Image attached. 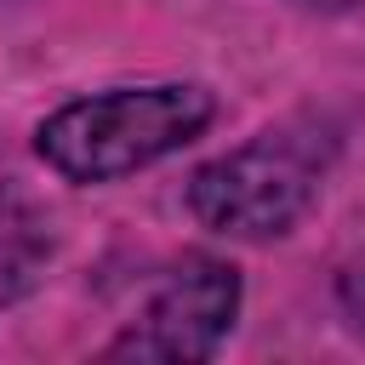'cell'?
<instances>
[{"instance_id":"6da1fadb","label":"cell","mask_w":365,"mask_h":365,"mask_svg":"<svg viewBox=\"0 0 365 365\" xmlns=\"http://www.w3.org/2000/svg\"><path fill=\"white\" fill-rule=\"evenodd\" d=\"M205 125H211V97L200 86H182V80L125 86V91H103L57 108L34 131V148L68 182H114L194 143Z\"/></svg>"},{"instance_id":"7a4b0ae2","label":"cell","mask_w":365,"mask_h":365,"mask_svg":"<svg viewBox=\"0 0 365 365\" xmlns=\"http://www.w3.org/2000/svg\"><path fill=\"white\" fill-rule=\"evenodd\" d=\"M319 171H325L319 131L279 125V131H262L245 148L200 165L194 182H188V211L211 234L268 240V234H285L308 211V200L319 188Z\"/></svg>"},{"instance_id":"3957f363","label":"cell","mask_w":365,"mask_h":365,"mask_svg":"<svg viewBox=\"0 0 365 365\" xmlns=\"http://www.w3.org/2000/svg\"><path fill=\"white\" fill-rule=\"evenodd\" d=\"M240 308V274L217 257H182L148 297V308L114 336V359H160V365H188L217 354Z\"/></svg>"},{"instance_id":"277c9868","label":"cell","mask_w":365,"mask_h":365,"mask_svg":"<svg viewBox=\"0 0 365 365\" xmlns=\"http://www.w3.org/2000/svg\"><path fill=\"white\" fill-rule=\"evenodd\" d=\"M46 262H51V222H46V211L23 188L0 182V308L29 297L40 285V274H46Z\"/></svg>"},{"instance_id":"5b68a950","label":"cell","mask_w":365,"mask_h":365,"mask_svg":"<svg viewBox=\"0 0 365 365\" xmlns=\"http://www.w3.org/2000/svg\"><path fill=\"white\" fill-rule=\"evenodd\" d=\"M336 291H342V314H348V325L365 336V262H354V268L342 274Z\"/></svg>"},{"instance_id":"8992f818","label":"cell","mask_w":365,"mask_h":365,"mask_svg":"<svg viewBox=\"0 0 365 365\" xmlns=\"http://www.w3.org/2000/svg\"><path fill=\"white\" fill-rule=\"evenodd\" d=\"M302 6H354V0H302Z\"/></svg>"}]
</instances>
